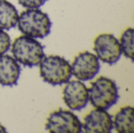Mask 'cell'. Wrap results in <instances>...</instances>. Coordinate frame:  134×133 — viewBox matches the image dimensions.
I'll return each instance as SVG.
<instances>
[{
  "instance_id": "6da1fadb",
  "label": "cell",
  "mask_w": 134,
  "mask_h": 133,
  "mask_svg": "<svg viewBox=\"0 0 134 133\" xmlns=\"http://www.w3.org/2000/svg\"><path fill=\"white\" fill-rule=\"evenodd\" d=\"M17 25L24 35L43 38L50 33L52 23L49 16L37 8L23 11L18 16Z\"/></svg>"
},
{
  "instance_id": "7a4b0ae2",
  "label": "cell",
  "mask_w": 134,
  "mask_h": 133,
  "mask_svg": "<svg viewBox=\"0 0 134 133\" xmlns=\"http://www.w3.org/2000/svg\"><path fill=\"white\" fill-rule=\"evenodd\" d=\"M39 73L43 81L52 85L65 84L72 75L69 62L61 56L53 55L43 57L39 63Z\"/></svg>"
},
{
  "instance_id": "3957f363",
  "label": "cell",
  "mask_w": 134,
  "mask_h": 133,
  "mask_svg": "<svg viewBox=\"0 0 134 133\" xmlns=\"http://www.w3.org/2000/svg\"><path fill=\"white\" fill-rule=\"evenodd\" d=\"M89 100L96 108L108 110L115 105L119 98L115 82L106 77H100L93 82L88 89Z\"/></svg>"
},
{
  "instance_id": "277c9868",
  "label": "cell",
  "mask_w": 134,
  "mask_h": 133,
  "mask_svg": "<svg viewBox=\"0 0 134 133\" xmlns=\"http://www.w3.org/2000/svg\"><path fill=\"white\" fill-rule=\"evenodd\" d=\"M12 53L17 62L28 67L38 66L45 56L41 43L27 35H21L14 40Z\"/></svg>"
},
{
  "instance_id": "5b68a950",
  "label": "cell",
  "mask_w": 134,
  "mask_h": 133,
  "mask_svg": "<svg viewBox=\"0 0 134 133\" xmlns=\"http://www.w3.org/2000/svg\"><path fill=\"white\" fill-rule=\"evenodd\" d=\"M46 130L51 133H80L82 124L72 112L60 109L49 114Z\"/></svg>"
},
{
  "instance_id": "8992f818",
  "label": "cell",
  "mask_w": 134,
  "mask_h": 133,
  "mask_svg": "<svg viewBox=\"0 0 134 133\" xmlns=\"http://www.w3.org/2000/svg\"><path fill=\"white\" fill-rule=\"evenodd\" d=\"M93 49L98 60L112 65L118 62L122 56L119 41L111 34H101L94 40Z\"/></svg>"
},
{
  "instance_id": "52a82bcc",
  "label": "cell",
  "mask_w": 134,
  "mask_h": 133,
  "mask_svg": "<svg viewBox=\"0 0 134 133\" xmlns=\"http://www.w3.org/2000/svg\"><path fill=\"white\" fill-rule=\"evenodd\" d=\"M71 67L72 75L80 81L92 80L98 74L100 68L97 56L88 51L78 54Z\"/></svg>"
},
{
  "instance_id": "ba28073f",
  "label": "cell",
  "mask_w": 134,
  "mask_h": 133,
  "mask_svg": "<svg viewBox=\"0 0 134 133\" xmlns=\"http://www.w3.org/2000/svg\"><path fill=\"white\" fill-rule=\"evenodd\" d=\"M63 99L71 111H81L88 103V89L80 81H68L63 90Z\"/></svg>"
},
{
  "instance_id": "9c48e42d",
  "label": "cell",
  "mask_w": 134,
  "mask_h": 133,
  "mask_svg": "<svg viewBox=\"0 0 134 133\" xmlns=\"http://www.w3.org/2000/svg\"><path fill=\"white\" fill-rule=\"evenodd\" d=\"M82 129L86 133L111 132L113 129L111 115L106 110H93L84 118Z\"/></svg>"
},
{
  "instance_id": "30bf717a",
  "label": "cell",
  "mask_w": 134,
  "mask_h": 133,
  "mask_svg": "<svg viewBox=\"0 0 134 133\" xmlns=\"http://www.w3.org/2000/svg\"><path fill=\"white\" fill-rule=\"evenodd\" d=\"M20 74L17 61L9 55H0V84L3 86L16 85Z\"/></svg>"
},
{
  "instance_id": "8fae6325",
  "label": "cell",
  "mask_w": 134,
  "mask_h": 133,
  "mask_svg": "<svg viewBox=\"0 0 134 133\" xmlns=\"http://www.w3.org/2000/svg\"><path fill=\"white\" fill-rule=\"evenodd\" d=\"M134 109L126 106L121 108L115 114L113 128L119 133H133L134 131Z\"/></svg>"
},
{
  "instance_id": "7c38bea8",
  "label": "cell",
  "mask_w": 134,
  "mask_h": 133,
  "mask_svg": "<svg viewBox=\"0 0 134 133\" xmlns=\"http://www.w3.org/2000/svg\"><path fill=\"white\" fill-rule=\"evenodd\" d=\"M18 12L15 6L6 0H0V29L9 30L17 24Z\"/></svg>"
},
{
  "instance_id": "4fadbf2b",
  "label": "cell",
  "mask_w": 134,
  "mask_h": 133,
  "mask_svg": "<svg viewBox=\"0 0 134 133\" xmlns=\"http://www.w3.org/2000/svg\"><path fill=\"white\" fill-rule=\"evenodd\" d=\"M133 37L134 31L133 28L130 27L127 28L122 33L120 38V45L122 48V53L124 56L131 60H133L134 52H133Z\"/></svg>"
},
{
  "instance_id": "5bb4252c",
  "label": "cell",
  "mask_w": 134,
  "mask_h": 133,
  "mask_svg": "<svg viewBox=\"0 0 134 133\" xmlns=\"http://www.w3.org/2000/svg\"><path fill=\"white\" fill-rule=\"evenodd\" d=\"M10 47V38L3 30L0 29V55L5 54Z\"/></svg>"
},
{
  "instance_id": "9a60e30c",
  "label": "cell",
  "mask_w": 134,
  "mask_h": 133,
  "mask_svg": "<svg viewBox=\"0 0 134 133\" xmlns=\"http://www.w3.org/2000/svg\"><path fill=\"white\" fill-rule=\"evenodd\" d=\"M19 4L27 9H37L45 4L47 0H17Z\"/></svg>"
},
{
  "instance_id": "2e32d148",
  "label": "cell",
  "mask_w": 134,
  "mask_h": 133,
  "mask_svg": "<svg viewBox=\"0 0 134 133\" xmlns=\"http://www.w3.org/2000/svg\"><path fill=\"white\" fill-rule=\"evenodd\" d=\"M0 132H3V133L6 132V129H5V128L4 126H2V125H1V123H0Z\"/></svg>"
}]
</instances>
